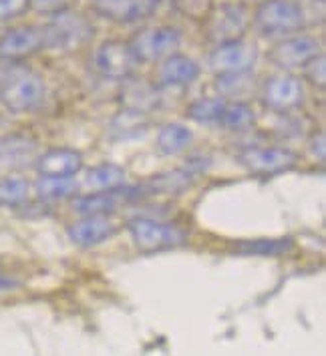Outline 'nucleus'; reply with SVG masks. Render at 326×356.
I'll list each match as a JSON object with an SVG mask.
<instances>
[{"label": "nucleus", "mask_w": 326, "mask_h": 356, "mask_svg": "<svg viewBox=\"0 0 326 356\" xmlns=\"http://www.w3.org/2000/svg\"><path fill=\"white\" fill-rule=\"evenodd\" d=\"M260 97L264 107L276 113H290L302 107L307 99V87L300 76L274 75L264 81Z\"/></svg>", "instance_id": "10"}, {"label": "nucleus", "mask_w": 326, "mask_h": 356, "mask_svg": "<svg viewBox=\"0 0 326 356\" xmlns=\"http://www.w3.org/2000/svg\"><path fill=\"white\" fill-rule=\"evenodd\" d=\"M149 129V121L143 113L123 109L109 123V137L115 141H129L135 137H143Z\"/></svg>", "instance_id": "20"}, {"label": "nucleus", "mask_w": 326, "mask_h": 356, "mask_svg": "<svg viewBox=\"0 0 326 356\" xmlns=\"http://www.w3.org/2000/svg\"><path fill=\"white\" fill-rule=\"evenodd\" d=\"M264 0H242V4H246V6H258V4H262Z\"/></svg>", "instance_id": "34"}, {"label": "nucleus", "mask_w": 326, "mask_h": 356, "mask_svg": "<svg viewBox=\"0 0 326 356\" xmlns=\"http://www.w3.org/2000/svg\"><path fill=\"white\" fill-rule=\"evenodd\" d=\"M125 169L113 165V163H101L95 168L87 169L83 181L79 184V188L85 191H103V189L117 188L125 184Z\"/></svg>", "instance_id": "22"}, {"label": "nucleus", "mask_w": 326, "mask_h": 356, "mask_svg": "<svg viewBox=\"0 0 326 356\" xmlns=\"http://www.w3.org/2000/svg\"><path fill=\"white\" fill-rule=\"evenodd\" d=\"M258 47L244 38L228 40L215 44L208 56V67L213 75H230V73H250L258 63Z\"/></svg>", "instance_id": "9"}, {"label": "nucleus", "mask_w": 326, "mask_h": 356, "mask_svg": "<svg viewBox=\"0 0 326 356\" xmlns=\"http://www.w3.org/2000/svg\"><path fill=\"white\" fill-rule=\"evenodd\" d=\"M294 250L292 238H260V240H242L234 244V252L240 256H284Z\"/></svg>", "instance_id": "23"}, {"label": "nucleus", "mask_w": 326, "mask_h": 356, "mask_svg": "<svg viewBox=\"0 0 326 356\" xmlns=\"http://www.w3.org/2000/svg\"><path fill=\"white\" fill-rule=\"evenodd\" d=\"M308 147H310V153H312L318 161H325V135H323V133L314 135V137L310 139Z\"/></svg>", "instance_id": "33"}, {"label": "nucleus", "mask_w": 326, "mask_h": 356, "mask_svg": "<svg viewBox=\"0 0 326 356\" xmlns=\"http://www.w3.org/2000/svg\"><path fill=\"white\" fill-rule=\"evenodd\" d=\"M318 55H323L320 42L314 37L296 33V35L282 38L278 44H274L268 56L282 71H298V69H304L308 63Z\"/></svg>", "instance_id": "12"}, {"label": "nucleus", "mask_w": 326, "mask_h": 356, "mask_svg": "<svg viewBox=\"0 0 326 356\" xmlns=\"http://www.w3.org/2000/svg\"><path fill=\"white\" fill-rule=\"evenodd\" d=\"M238 161L254 175L272 177L298 165V155L286 147H248L238 153Z\"/></svg>", "instance_id": "11"}, {"label": "nucleus", "mask_w": 326, "mask_h": 356, "mask_svg": "<svg viewBox=\"0 0 326 356\" xmlns=\"http://www.w3.org/2000/svg\"><path fill=\"white\" fill-rule=\"evenodd\" d=\"M35 186L22 177H2L0 179V206L22 207L31 202Z\"/></svg>", "instance_id": "26"}, {"label": "nucleus", "mask_w": 326, "mask_h": 356, "mask_svg": "<svg viewBox=\"0 0 326 356\" xmlns=\"http://www.w3.org/2000/svg\"><path fill=\"white\" fill-rule=\"evenodd\" d=\"M127 229L131 234L133 244L141 252H161L188 244V232L184 227L145 216L129 220Z\"/></svg>", "instance_id": "4"}, {"label": "nucleus", "mask_w": 326, "mask_h": 356, "mask_svg": "<svg viewBox=\"0 0 326 356\" xmlns=\"http://www.w3.org/2000/svg\"><path fill=\"white\" fill-rule=\"evenodd\" d=\"M47 85L39 73L15 63L0 81V101L13 113H31L44 101Z\"/></svg>", "instance_id": "1"}, {"label": "nucleus", "mask_w": 326, "mask_h": 356, "mask_svg": "<svg viewBox=\"0 0 326 356\" xmlns=\"http://www.w3.org/2000/svg\"><path fill=\"white\" fill-rule=\"evenodd\" d=\"M117 229L119 227L109 218V213H95V216H83V220L69 225L67 236L79 248H95L109 242L117 234Z\"/></svg>", "instance_id": "16"}, {"label": "nucleus", "mask_w": 326, "mask_h": 356, "mask_svg": "<svg viewBox=\"0 0 326 356\" xmlns=\"http://www.w3.org/2000/svg\"><path fill=\"white\" fill-rule=\"evenodd\" d=\"M199 65L186 55L173 53L159 60L157 67V83L163 87H188L199 79Z\"/></svg>", "instance_id": "17"}, {"label": "nucleus", "mask_w": 326, "mask_h": 356, "mask_svg": "<svg viewBox=\"0 0 326 356\" xmlns=\"http://www.w3.org/2000/svg\"><path fill=\"white\" fill-rule=\"evenodd\" d=\"M304 24V8L296 0H264L254 13V26L264 38H286L300 33Z\"/></svg>", "instance_id": "2"}, {"label": "nucleus", "mask_w": 326, "mask_h": 356, "mask_svg": "<svg viewBox=\"0 0 326 356\" xmlns=\"http://www.w3.org/2000/svg\"><path fill=\"white\" fill-rule=\"evenodd\" d=\"M139 63H159L165 56L177 53L184 42V35L175 26H152L137 31L127 40Z\"/></svg>", "instance_id": "7"}, {"label": "nucleus", "mask_w": 326, "mask_h": 356, "mask_svg": "<svg viewBox=\"0 0 326 356\" xmlns=\"http://www.w3.org/2000/svg\"><path fill=\"white\" fill-rule=\"evenodd\" d=\"M304 76H307V81L312 85V87H316V89H320V91H325V85H326L325 56L323 55L314 56V58L308 63L307 67H304Z\"/></svg>", "instance_id": "30"}, {"label": "nucleus", "mask_w": 326, "mask_h": 356, "mask_svg": "<svg viewBox=\"0 0 326 356\" xmlns=\"http://www.w3.org/2000/svg\"><path fill=\"white\" fill-rule=\"evenodd\" d=\"M35 168L40 175L47 177H71L83 169V155L69 147H55L40 153Z\"/></svg>", "instance_id": "19"}, {"label": "nucleus", "mask_w": 326, "mask_h": 356, "mask_svg": "<svg viewBox=\"0 0 326 356\" xmlns=\"http://www.w3.org/2000/svg\"><path fill=\"white\" fill-rule=\"evenodd\" d=\"M159 0H91L97 17L115 24H135L157 13Z\"/></svg>", "instance_id": "14"}, {"label": "nucleus", "mask_w": 326, "mask_h": 356, "mask_svg": "<svg viewBox=\"0 0 326 356\" xmlns=\"http://www.w3.org/2000/svg\"><path fill=\"white\" fill-rule=\"evenodd\" d=\"M77 0H31V8L37 10L40 15H57V13H63V10H69L73 8Z\"/></svg>", "instance_id": "32"}, {"label": "nucleus", "mask_w": 326, "mask_h": 356, "mask_svg": "<svg viewBox=\"0 0 326 356\" xmlns=\"http://www.w3.org/2000/svg\"><path fill=\"white\" fill-rule=\"evenodd\" d=\"M44 47L63 53H73L81 47H87L95 37V26L91 20L75 13L73 8L53 15L42 26Z\"/></svg>", "instance_id": "3"}, {"label": "nucleus", "mask_w": 326, "mask_h": 356, "mask_svg": "<svg viewBox=\"0 0 326 356\" xmlns=\"http://www.w3.org/2000/svg\"><path fill=\"white\" fill-rule=\"evenodd\" d=\"M139 65L141 63L135 56L133 49L127 40H119V38L105 40L93 53V67L97 73L105 79L125 81L135 75Z\"/></svg>", "instance_id": "8"}, {"label": "nucleus", "mask_w": 326, "mask_h": 356, "mask_svg": "<svg viewBox=\"0 0 326 356\" xmlns=\"http://www.w3.org/2000/svg\"><path fill=\"white\" fill-rule=\"evenodd\" d=\"M79 181L75 175L71 177H47L40 175V179L35 184V193L42 202H58L77 195Z\"/></svg>", "instance_id": "25"}, {"label": "nucleus", "mask_w": 326, "mask_h": 356, "mask_svg": "<svg viewBox=\"0 0 326 356\" xmlns=\"http://www.w3.org/2000/svg\"><path fill=\"white\" fill-rule=\"evenodd\" d=\"M121 105L123 109H131V111L147 113L159 109L161 105V95L155 83H149L145 79H135L129 76L125 79V85L121 89Z\"/></svg>", "instance_id": "18"}, {"label": "nucleus", "mask_w": 326, "mask_h": 356, "mask_svg": "<svg viewBox=\"0 0 326 356\" xmlns=\"http://www.w3.org/2000/svg\"><path fill=\"white\" fill-rule=\"evenodd\" d=\"M314 2H318V4H325V0H314Z\"/></svg>", "instance_id": "35"}, {"label": "nucleus", "mask_w": 326, "mask_h": 356, "mask_svg": "<svg viewBox=\"0 0 326 356\" xmlns=\"http://www.w3.org/2000/svg\"><path fill=\"white\" fill-rule=\"evenodd\" d=\"M256 117L248 103H240V101H228L226 109L222 113L220 119V127L228 129V131H248L250 127L254 125Z\"/></svg>", "instance_id": "28"}, {"label": "nucleus", "mask_w": 326, "mask_h": 356, "mask_svg": "<svg viewBox=\"0 0 326 356\" xmlns=\"http://www.w3.org/2000/svg\"><path fill=\"white\" fill-rule=\"evenodd\" d=\"M44 49L42 26L35 24L15 26L0 37V60L6 63H22Z\"/></svg>", "instance_id": "13"}, {"label": "nucleus", "mask_w": 326, "mask_h": 356, "mask_svg": "<svg viewBox=\"0 0 326 356\" xmlns=\"http://www.w3.org/2000/svg\"><path fill=\"white\" fill-rule=\"evenodd\" d=\"M226 99L218 97H204L193 101L192 105H188L186 117L192 119L195 123H204V125H220L222 113L226 109Z\"/></svg>", "instance_id": "27"}, {"label": "nucleus", "mask_w": 326, "mask_h": 356, "mask_svg": "<svg viewBox=\"0 0 326 356\" xmlns=\"http://www.w3.org/2000/svg\"><path fill=\"white\" fill-rule=\"evenodd\" d=\"M31 10V0H0V24L20 19Z\"/></svg>", "instance_id": "31"}, {"label": "nucleus", "mask_w": 326, "mask_h": 356, "mask_svg": "<svg viewBox=\"0 0 326 356\" xmlns=\"http://www.w3.org/2000/svg\"><path fill=\"white\" fill-rule=\"evenodd\" d=\"M40 155L39 141L24 135V133H10L0 137V171H20V169L35 165Z\"/></svg>", "instance_id": "15"}, {"label": "nucleus", "mask_w": 326, "mask_h": 356, "mask_svg": "<svg viewBox=\"0 0 326 356\" xmlns=\"http://www.w3.org/2000/svg\"><path fill=\"white\" fill-rule=\"evenodd\" d=\"M193 133L181 123H168L163 125L157 139H155V147L161 155H179L181 151H186L192 143Z\"/></svg>", "instance_id": "24"}, {"label": "nucleus", "mask_w": 326, "mask_h": 356, "mask_svg": "<svg viewBox=\"0 0 326 356\" xmlns=\"http://www.w3.org/2000/svg\"><path fill=\"white\" fill-rule=\"evenodd\" d=\"M215 89L222 99L226 101H240L246 103V99L256 93V81L252 71L250 73H230V75H215Z\"/></svg>", "instance_id": "21"}, {"label": "nucleus", "mask_w": 326, "mask_h": 356, "mask_svg": "<svg viewBox=\"0 0 326 356\" xmlns=\"http://www.w3.org/2000/svg\"><path fill=\"white\" fill-rule=\"evenodd\" d=\"M173 8L177 15H181L184 19L195 20V22H204V19L210 15L215 0H172Z\"/></svg>", "instance_id": "29"}, {"label": "nucleus", "mask_w": 326, "mask_h": 356, "mask_svg": "<svg viewBox=\"0 0 326 356\" xmlns=\"http://www.w3.org/2000/svg\"><path fill=\"white\" fill-rule=\"evenodd\" d=\"M149 197V189L145 184L139 186H117L103 191H87L73 200V211L79 216H95V213H113L119 207L129 206Z\"/></svg>", "instance_id": "5"}, {"label": "nucleus", "mask_w": 326, "mask_h": 356, "mask_svg": "<svg viewBox=\"0 0 326 356\" xmlns=\"http://www.w3.org/2000/svg\"><path fill=\"white\" fill-rule=\"evenodd\" d=\"M248 6L242 2H222L213 4L210 15L204 19V31L211 42H228L244 38L248 31Z\"/></svg>", "instance_id": "6"}]
</instances>
